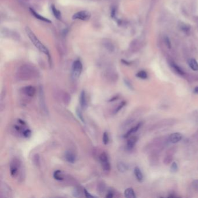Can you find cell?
<instances>
[{
	"label": "cell",
	"instance_id": "obj_1",
	"mask_svg": "<svg viewBox=\"0 0 198 198\" xmlns=\"http://www.w3.org/2000/svg\"><path fill=\"white\" fill-rule=\"evenodd\" d=\"M26 32L27 33V34L28 37H29L31 41L33 43V44L36 46L37 48L38 49V50L40 51L41 52H43L44 54H46L49 57V51L47 48V47L44 45L39 40L38 38L36 37V36L34 34V33L29 28H26Z\"/></svg>",
	"mask_w": 198,
	"mask_h": 198
},
{
	"label": "cell",
	"instance_id": "obj_2",
	"mask_svg": "<svg viewBox=\"0 0 198 198\" xmlns=\"http://www.w3.org/2000/svg\"><path fill=\"white\" fill-rule=\"evenodd\" d=\"M83 70V64L80 60L75 61L72 68V76L73 78L77 79L80 77Z\"/></svg>",
	"mask_w": 198,
	"mask_h": 198
},
{
	"label": "cell",
	"instance_id": "obj_3",
	"mask_svg": "<svg viewBox=\"0 0 198 198\" xmlns=\"http://www.w3.org/2000/svg\"><path fill=\"white\" fill-rule=\"evenodd\" d=\"M21 167V162L17 158H14L10 163V174L11 176L15 178L17 176L19 170Z\"/></svg>",
	"mask_w": 198,
	"mask_h": 198
},
{
	"label": "cell",
	"instance_id": "obj_4",
	"mask_svg": "<svg viewBox=\"0 0 198 198\" xmlns=\"http://www.w3.org/2000/svg\"><path fill=\"white\" fill-rule=\"evenodd\" d=\"M99 161L104 171H109L111 170V164L109 161L108 156L106 153L102 152L99 155Z\"/></svg>",
	"mask_w": 198,
	"mask_h": 198
},
{
	"label": "cell",
	"instance_id": "obj_5",
	"mask_svg": "<svg viewBox=\"0 0 198 198\" xmlns=\"http://www.w3.org/2000/svg\"><path fill=\"white\" fill-rule=\"evenodd\" d=\"M91 18V14L87 11H81L77 12L73 15L72 19L74 20H88Z\"/></svg>",
	"mask_w": 198,
	"mask_h": 198
},
{
	"label": "cell",
	"instance_id": "obj_6",
	"mask_svg": "<svg viewBox=\"0 0 198 198\" xmlns=\"http://www.w3.org/2000/svg\"><path fill=\"white\" fill-rule=\"evenodd\" d=\"M39 105L41 111L45 114H48V111L45 102V99L44 97V93L43 88L39 89Z\"/></svg>",
	"mask_w": 198,
	"mask_h": 198
},
{
	"label": "cell",
	"instance_id": "obj_7",
	"mask_svg": "<svg viewBox=\"0 0 198 198\" xmlns=\"http://www.w3.org/2000/svg\"><path fill=\"white\" fill-rule=\"evenodd\" d=\"M22 92L26 96L29 97H33L36 94V89L35 87L32 86H28L23 87L22 89Z\"/></svg>",
	"mask_w": 198,
	"mask_h": 198
},
{
	"label": "cell",
	"instance_id": "obj_8",
	"mask_svg": "<svg viewBox=\"0 0 198 198\" xmlns=\"http://www.w3.org/2000/svg\"><path fill=\"white\" fill-rule=\"evenodd\" d=\"M64 159L68 162L73 164L76 161V156L73 152L68 151L64 153Z\"/></svg>",
	"mask_w": 198,
	"mask_h": 198
},
{
	"label": "cell",
	"instance_id": "obj_9",
	"mask_svg": "<svg viewBox=\"0 0 198 198\" xmlns=\"http://www.w3.org/2000/svg\"><path fill=\"white\" fill-rule=\"evenodd\" d=\"M137 141H138V137H137L136 136H133L129 138L127 140V145H126L127 150L131 151L132 149H133L136 145Z\"/></svg>",
	"mask_w": 198,
	"mask_h": 198
},
{
	"label": "cell",
	"instance_id": "obj_10",
	"mask_svg": "<svg viewBox=\"0 0 198 198\" xmlns=\"http://www.w3.org/2000/svg\"><path fill=\"white\" fill-rule=\"evenodd\" d=\"M142 125V122H139L138 123L136 126L133 127H131L127 132V133L124 135L123 137L124 138H129L132 134H133V133H135L136 132H137L139 128L140 127H141V126Z\"/></svg>",
	"mask_w": 198,
	"mask_h": 198
},
{
	"label": "cell",
	"instance_id": "obj_11",
	"mask_svg": "<svg viewBox=\"0 0 198 198\" xmlns=\"http://www.w3.org/2000/svg\"><path fill=\"white\" fill-rule=\"evenodd\" d=\"M182 135L180 133H174L169 136V141L173 143H176L182 139Z\"/></svg>",
	"mask_w": 198,
	"mask_h": 198
},
{
	"label": "cell",
	"instance_id": "obj_12",
	"mask_svg": "<svg viewBox=\"0 0 198 198\" xmlns=\"http://www.w3.org/2000/svg\"><path fill=\"white\" fill-rule=\"evenodd\" d=\"M80 104L82 109H85L87 106L86 95L84 91H82L80 95Z\"/></svg>",
	"mask_w": 198,
	"mask_h": 198
},
{
	"label": "cell",
	"instance_id": "obj_13",
	"mask_svg": "<svg viewBox=\"0 0 198 198\" xmlns=\"http://www.w3.org/2000/svg\"><path fill=\"white\" fill-rule=\"evenodd\" d=\"M30 9V12L32 13V14L36 18H37V19H39V20H42V21H44V22H47V23H51V21L49 20V19L41 16L40 15H39L38 13H37L32 8H29Z\"/></svg>",
	"mask_w": 198,
	"mask_h": 198
},
{
	"label": "cell",
	"instance_id": "obj_14",
	"mask_svg": "<svg viewBox=\"0 0 198 198\" xmlns=\"http://www.w3.org/2000/svg\"><path fill=\"white\" fill-rule=\"evenodd\" d=\"M134 173L137 180L140 182H142L143 180V176L142 173L141 172L140 168L138 167H136L134 168Z\"/></svg>",
	"mask_w": 198,
	"mask_h": 198
},
{
	"label": "cell",
	"instance_id": "obj_15",
	"mask_svg": "<svg viewBox=\"0 0 198 198\" xmlns=\"http://www.w3.org/2000/svg\"><path fill=\"white\" fill-rule=\"evenodd\" d=\"M117 168L121 173H125L128 170V165L122 162H120L117 163Z\"/></svg>",
	"mask_w": 198,
	"mask_h": 198
},
{
	"label": "cell",
	"instance_id": "obj_16",
	"mask_svg": "<svg viewBox=\"0 0 198 198\" xmlns=\"http://www.w3.org/2000/svg\"><path fill=\"white\" fill-rule=\"evenodd\" d=\"M124 196L128 198H135L136 197L135 192L132 188H128L124 191Z\"/></svg>",
	"mask_w": 198,
	"mask_h": 198
},
{
	"label": "cell",
	"instance_id": "obj_17",
	"mask_svg": "<svg viewBox=\"0 0 198 198\" xmlns=\"http://www.w3.org/2000/svg\"><path fill=\"white\" fill-rule=\"evenodd\" d=\"M188 64L192 70L198 71V63L195 59H190L188 61Z\"/></svg>",
	"mask_w": 198,
	"mask_h": 198
},
{
	"label": "cell",
	"instance_id": "obj_18",
	"mask_svg": "<svg viewBox=\"0 0 198 198\" xmlns=\"http://www.w3.org/2000/svg\"><path fill=\"white\" fill-rule=\"evenodd\" d=\"M53 177L54 179L57 181H62L64 180V177L62 174V172L59 170H57L54 171Z\"/></svg>",
	"mask_w": 198,
	"mask_h": 198
},
{
	"label": "cell",
	"instance_id": "obj_19",
	"mask_svg": "<svg viewBox=\"0 0 198 198\" xmlns=\"http://www.w3.org/2000/svg\"><path fill=\"white\" fill-rule=\"evenodd\" d=\"M51 9L52 12L53 13V14L54 16L58 20H60L61 19V12L57 9V8L54 5H52L51 7Z\"/></svg>",
	"mask_w": 198,
	"mask_h": 198
},
{
	"label": "cell",
	"instance_id": "obj_20",
	"mask_svg": "<svg viewBox=\"0 0 198 198\" xmlns=\"http://www.w3.org/2000/svg\"><path fill=\"white\" fill-rule=\"evenodd\" d=\"M171 66H172V68L175 70V71L178 73L179 74H181V75H183L184 74V72L182 70V69L179 67L178 65H177L176 64H175L174 63H171Z\"/></svg>",
	"mask_w": 198,
	"mask_h": 198
},
{
	"label": "cell",
	"instance_id": "obj_21",
	"mask_svg": "<svg viewBox=\"0 0 198 198\" xmlns=\"http://www.w3.org/2000/svg\"><path fill=\"white\" fill-rule=\"evenodd\" d=\"M136 76L141 79H147L148 78V74L145 71L141 70L137 73Z\"/></svg>",
	"mask_w": 198,
	"mask_h": 198
},
{
	"label": "cell",
	"instance_id": "obj_22",
	"mask_svg": "<svg viewBox=\"0 0 198 198\" xmlns=\"http://www.w3.org/2000/svg\"><path fill=\"white\" fill-rule=\"evenodd\" d=\"M126 105V102L124 101H122L119 105H118V106L117 107V108H115V109L113 111V113L114 114H117L121 109H122V108L125 106Z\"/></svg>",
	"mask_w": 198,
	"mask_h": 198
},
{
	"label": "cell",
	"instance_id": "obj_23",
	"mask_svg": "<svg viewBox=\"0 0 198 198\" xmlns=\"http://www.w3.org/2000/svg\"><path fill=\"white\" fill-rule=\"evenodd\" d=\"M70 99H71L70 95L68 93H67V92L64 93L63 95V101L65 104L68 105L70 102Z\"/></svg>",
	"mask_w": 198,
	"mask_h": 198
},
{
	"label": "cell",
	"instance_id": "obj_24",
	"mask_svg": "<svg viewBox=\"0 0 198 198\" xmlns=\"http://www.w3.org/2000/svg\"><path fill=\"white\" fill-rule=\"evenodd\" d=\"M178 167L177 163L176 162H173L172 164H171V167H170L171 173H176L178 171Z\"/></svg>",
	"mask_w": 198,
	"mask_h": 198
},
{
	"label": "cell",
	"instance_id": "obj_25",
	"mask_svg": "<svg viewBox=\"0 0 198 198\" xmlns=\"http://www.w3.org/2000/svg\"><path fill=\"white\" fill-rule=\"evenodd\" d=\"M172 159H173V156L172 155H171V153L170 154H168L165 157H164V163L166 164H168L169 163H171V162L172 161Z\"/></svg>",
	"mask_w": 198,
	"mask_h": 198
},
{
	"label": "cell",
	"instance_id": "obj_26",
	"mask_svg": "<svg viewBox=\"0 0 198 198\" xmlns=\"http://www.w3.org/2000/svg\"><path fill=\"white\" fill-rule=\"evenodd\" d=\"M76 114H77V116H78V117L80 118V120L83 122V123H85V120H84V117H83V113H82V111L79 109V108H77L76 109Z\"/></svg>",
	"mask_w": 198,
	"mask_h": 198
},
{
	"label": "cell",
	"instance_id": "obj_27",
	"mask_svg": "<svg viewBox=\"0 0 198 198\" xmlns=\"http://www.w3.org/2000/svg\"><path fill=\"white\" fill-rule=\"evenodd\" d=\"M102 141H103V143L105 145H107L109 143V138L108 134V133H107V132H105V133L103 134Z\"/></svg>",
	"mask_w": 198,
	"mask_h": 198
},
{
	"label": "cell",
	"instance_id": "obj_28",
	"mask_svg": "<svg viewBox=\"0 0 198 198\" xmlns=\"http://www.w3.org/2000/svg\"><path fill=\"white\" fill-rule=\"evenodd\" d=\"M33 162L36 166H39V156L38 154H36L33 156Z\"/></svg>",
	"mask_w": 198,
	"mask_h": 198
},
{
	"label": "cell",
	"instance_id": "obj_29",
	"mask_svg": "<svg viewBox=\"0 0 198 198\" xmlns=\"http://www.w3.org/2000/svg\"><path fill=\"white\" fill-rule=\"evenodd\" d=\"M32 135V131L30 130L29 129H26L24 130L23 131V136L26 137V138H29Z\"/></svg>",
	"mask_w": 198,
	"mask_h": 198
},
{
	"label": "cell",
	"instance_id": "obj_30",
	"mask_svg": "<svg viewBox=\"0 0 198 198\" xmlns=\"http://www.w3.org/2000/svg\"><path fill=\"white\" fill-rule=\"evenodd\" d=\"M98 191L100 193H103L105 191V185L103 182H101L98 184Z\"/></svg>",
	"mask_w": 198,
	"mask_h": 198
},
{
	"label": "cell",
	"instance_id": "obj_31",
	"mask_svg": "<svg viewBox=\"0 0 198 198\" xmlns=\"http://www.w3.org/2000/svg\"><path fill=\"white\" fill-rule=\"evenodd\" d=\"M80 191H78V189L77 188H75L73 189V192H72V194H73V196H74V197H79V196H80Z\"/></svg>",
	"mask_w": 198,
	"mask_h": 198
},
{
	"label": "cell",
	"instance_id": "obj_32",
	"mask_svg": "<svg viewBox=\"0 0 198 198\" xmlns=\"http://www.w3.org/2000/svg\"><path fill=\"white\" fill-rule=\"evenodd\" d=\"M192 186L195 189L198 191V180H195L193 181L192 183Z\"/></svg>",
	"mask_w": 198,
	"mask_h": 198
},
{
	"label": "cell",
	"instance_id": "obj_33",
	"mask_svg": "<svg viewBox=\"0 0 198 198\" xmlns=\"http://www.w3.org/2000/svg\"><path fill=\"white\" fill-rule=\"evenodd\" d=\"M84 194L85 196L87 198H92V197H95V196L92 195L90 193H89L86 189H84Z\"/></svg>",
	"mask_w": 198,
	"mask_h": 198
},
{
	"label": "cell",
	"instance_id": "obj_34",
	"mask_svg": "<svg viewBox=\"0 0 198 198\" xmlns=\"http://www.w3.org/2000/svg\"><path fill=\"white\" fill-rule=\"evenodd\" d=\"M124 83H125V84L126 85V86L129 88V89H131V90H133L134 89H133V85H132V84L129 82V81H128V80H124Z\"/></svg>",
	"mask_w": 198,
	"mask_h": 198
},
{
	"label": "cell",
	"instance_id": "obj_35",
	"mask_svg": "<svg viewBox=\"0 0 198 198\" xmlns=\"http://www.w3.org/2000/svg\"><path fill=\"white\" fill-rule=\"evenodd\" d=\"M113 196H114L113 193L112 191H109L108 193L107 194V195H106V196H105V197H107V198H112V197H113Z\"/></svg>",
	"mask_w": 198,
	"mask_h": 198
},
{
	"label": "cell",
	"instance_id": "obj_36",
	"mask_svg": "<svg viewBox=\"0 0 198 198\" xmlns=\"http://www.w3.org/2000/svg\"><path fill=\"white\" fill-rule=\"evenodd\" d=\"M165 42H166V44H167L168 48H170L171 47V44H170V39L166 37V39H165Z\"/></svg>",
	"mask_w": 198,
	"mask_h": 198
},
{
	"label": "cell",
	"instance_id": "obj_37",
	"mask_svg": "<svg viewBox=\"0 0 198 198\" xmlns=\"http://www.w3.org/2000/svg\"><path fill=\"white\" fill-rule=\"evenodd\" d=\"M118 98V95L114 96L112 98H111V99L109 100V102H113V101H116Z\"/></svg>",
	"mask_w": 198,
	"mask_h": 198
},
{
	"label": "cell",
	"instance_id": "obj_38",
	"mask_svg": "<svg viewBox=\"0 0 198 198\" xmlns=\"http://www.w3.org/2000/svg\"><path fill=\"white\" fill-rule=\"evenodd\" d=\"M193 92H194V93H195V94H198V86L194 88V89H193Z\"/></svg>",
	"mask_w": 198,
	"mask_h": 198
}]
</instances>
